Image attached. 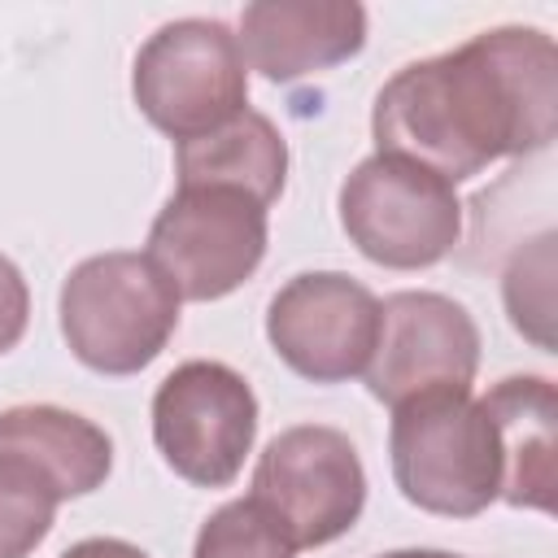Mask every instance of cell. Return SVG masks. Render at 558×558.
Returning <instances> with one entry per match:
<instances>
[{"label": "cell", "instance_id": "19", "mask_svg": "<svg viewBox=\"0 0 558 558\" xmlns=\"http://www.w3.org/2000/svg\"><path fill=\"white\" fill-rule=\"evenodd\" d=\"M379 558H462V554H445V549H392Z\"/></svg>", "mask_w": 558, "mask_h": 558}, {"label": "cell", "instance_id": "8", "mask_svg": "<svg viewBox=\"0 0 558 558\" xmlns=\"http://www.w3.org/2000/svg\"><path fill=\"white\" fill-rule=\"evenodd\" d=\"M248 497L288 532L296 549H318L357 523L366 506V471L344 432L296 423L262 449Z\"/></svg>", "mask_w": 558, "mask_h": 558}, {"label": "cell", "instance_id": "3", "mask_svg": "<svg viewBox=\"0 0 558 558\" xmlns=\"http://www.w3.org/2000/svg\"><path fill=\"white\" fill-rule=\"evenodd\" d=\"M179 292L144 253H96L61 283V336L96 375L144 371L179 327Z\"/></svg>", "mask_w": 558, "mask_h": 558}, {"label": "cell", "instance_id": "9", "mask_svg": "<svg viewBox=\"0 0 558 558\" xmlns=\"http://www.w3.org/2000/svg\"><path fill=\"white\" fill-rule=\"evenodd\" d=\"M379 336V301L340 270L292 275L266 310L270 349L310 384H344L366 375Z\"/></svg>", "mask_w": 558, "mask_h": 558}, {"label": "cell", "instance_id": "4", "mask_svg": "<svg viewBox=\"0 0 558 558\" xmlns=\"http://www.w3.org/2000/svg\"><path fill=\"white\" fill-rule=\"evenodd\" d=\"M131 96L174 144L196 140L248 109V65L231 26L179 17L157 26L135 52Z\"/></svg>", "mask_w": 558, "mask_h": 558}, {"label": "cell", "instance_id": "6", "mask_svg": "<svg viewBox=\"0 0 558 558\" xmlns=\"http://www.w3.org/2000/svg\"><path fill=\"white\" fill-rule=\"evenodd\" d=\"M266 205L235 187H174L148 227L144 257L170 279L179 301H218L235 292L266 257Z\"/></svg>", "mask_w": 558, "mask_h": 558}, {"label": "cell", "instance_id": "5", "mask_svg": "<svg viewBox=\"0 0 558 558\" xmlns=\"http://www.w3.org/2000/svg\"><path fill=\"white\" fill-rule=\"evenodd\" d=\"M340 227L349 244L388 270H427L462 235V201L440 174L375 153L340 183Z\"/></svg>", "mask_w": 558, "mask_h": 558}, {"label": "cell", "instance_id": "17", "mask_svg": "<svg viewBox=\"0 0 558 558\" xmlns=\"http://www.w3.org/2000/svg\"><path fill=\"white\" fill-rule=\"evenodd\" d=\"M26 323H31V288L22 270L0 253V357L26 336Z\"/></svg>", "mask_w": 558, "mask_h": 558}, {"label": "cell", "instance_id": "7", "mask_svg": "<svg viewBox=\"0 0 558 558\" xmlns=\"http://www.w3.org/2000/svg\"><path fill=\"white\" fill-rule=\"evenodd\" d=\"M153 440L179 480L227 488L257 440V397L248 379L209 357L174 366L153 392Z\"/></svg>", "mask_w": 558, "mask_h": 558}, {"label": "cell", "instance_id": "13", "mask_svg": "<svg viewBox=\"0 0 558 558\" xmlns=\"http://www.w3.org/2000/svg\"><path fill=\"white\" fill-rule=\"evenodd\" d=\"M0 458L44 480L61 501L96 493L113 471V440L61 405H13L0 414Z\"/></svg>", "mask_w": 558, "mask_h": 558}, {"label": "cell", "instance_id": "16", "mask_svg": "<svg viewBox=\"0 0 558 558\" xmlns=\"http://www.w3.org/2000/svg\"><path fill=\"white\" fill-rule=\"evenodd\" d=\"M57 506L61 497L44 480L0 458V558L35 554V545L52 532Z\"/></svg>", "mask_w": 558, "mask_h": 558}, {"label": "cell", "instance_id": "1", "mask_svg": "<svg viewBox=\"0 0 558 558\" xmlns=\"http://www.w3.org/2000/svg\"><path fill=\"white\" fill-rule=\"evenodd\" d=\"M558 131V48L536 26H493L466 44L401 65L371 109L379 153L445 183L501 157L541 153Z\"/></svg>", "mask_w": 558, "mask_h": 558}, {"label": "cell", "instance_id": "15", "mask_svg": "<svg viewBox=\"0 0 558 558\" xmlns=\"http://www.w3.org/2000/svg\"><path fill=\"white\" fill-rule=\"evenodd\" d=\"M192 558H296V545L253 497H240L201 523Z\"/></svg>", "mask_w": 558, "mask_h": 558}, {"label": "cell", "instance_id": "18", "mask_svg": "<svg viewBox=\"0 0 558 558\" xmlns=\"http://www.w3.org/2000/svg\"><path fill=\"white\" fill-rule=\"evenodd\" d=\"M61 558H148V554L122 536H87V541L70 545Z\"/></svg>", "mask_w": 558, "mask_h": 558}, {"label": "cell", "instance_id": "12", "mask_svg": "<svg viewBox=\"0 0 558 558\" xmlns=\"http://www.w3.org/2000/svg\"><path fill=\"white\" fill-rule=\"evenodd\" d=\"M484 410L501 449V501L519 510H554L558 488V392L545 375H510L493 384Z\"/></svg>", "mask_w": 558, "mask_h": 558}, {"label": "cell", "instance_id": "11", "mask_svg": "<svg viewBox=\"0 0 558 558\" xmlns=\"http://www.w3.org/2000/svg\"><path fill=\"white\" fill-rule=\"evenodd\" d=\"M240 57L270 83L323 74L366 44V9L353 0H257L240 13Z\"/></svg>", "mask_w": 558, "mask_h": 558}, {"label": "cell", "instance_id": "2", "mask_svg": "<svg viewBox=\"0 0 558 558\" xmlns=\"http://www.w3.org/2000/svg\"><path fill=\"white\" fill-rule=\"evenodd\" d=\"M388 453L401 497L427 514L471 519L501 493L497 427L471 388L392 405Z\"/></svg>", "mask_w": 558, "mask_h": 558}, {"label": "cell", "instance_id": "10", "mask_svg": "<svg viewBox=\"0 0 558 558\" xmlns=\"http://www.w3.org/2000/svg\"><path fill=\"white\" fill-rule=\"evenodd\" d=\"M480 371V327L445 292H392L379 301V336L366 362V388L384 405L427 392L471 388Z\"/></svg>", "mask_w": 558, "mask_h": 558}, {"label": "cell", "instance_id": "14", "mask_svg": "<svg viewBox=\"0 0 558 558\" xmlns=\"http://www.w3.org/2000/svg\"><path fill=\"white\" fill-rule=\"evenodd\" d=\"M174 174L179 187H235L270 209L288 179V144L266 113L244 109L231 122L174 144Z\"/></svg>", "mask_w": 558, "mask_h": 558}]
</instances>
